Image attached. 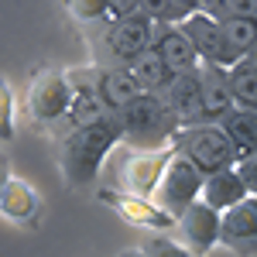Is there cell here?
Masks as SVG:
<instances>
[{
  "mask_svg": "<svg viewBox=\"0 0 257 257\" xmlns=\"http://www.w3.org/2000/svg\"><path fill=\"white\" fill-rule=\"evenodd\" d=\"M123 144L117 113H103L89 123H76L59 131V168L69 189H89L99 178L110 151Z\"/></svg>",
  "mask_w": 257,
  "mask_h": 257,
  "instance_id": "6da1fadb",
  "label": "cell"
},
{
  "mask_svg": "<svg viewBox=\"0 0 257 257\" xmlns=\"http://www.w3.org/2000/svg\"><path fill=\"white\" fill-rule=\"evenodd\" d=\"M117 120H120V134L127 141V148H165L172 131L178 127V117L165 103V96L161 93H144V89L120 106Z\"/></svg>",
  "mask_w": 257,
  "mask_h": 257,
  "instance_id": "7a4b0ae2",
  "label": "cell"
},
{
  "mask_svg": "<svg viewBox=\"0 0 257 257\" xmlns=\"http://www.w3.org/2000/svg\"><path fill=\"white\" fill-rule=\"evenodd\" d=\"M72 106V79L69 69L41 65L24 89V117L38 131H65Z\"/></svg>",
  "mask_w": 257,
  "mask_h": 257,
  "instance_id": "3957f363",
  "label": "cell"
},
{
  "mask_svg": "<svg viewBox=\"0 0 257 257\" xmlns=\"http://www.w3.org/2000/svg\"><path fill=\"white\" fill-rule=\"evenodd\" d=\"M168 144L182 151L185 158H192L202 172H216L237 161V148L233 141L223 134L216 120H196V123H178L172 131Z\"/></svg>",
  "mask_w": 257,
  "mask_h": 257,
  "instance_id": "277c9868",
  "label": "cell"
},
{
  "mask_svg": "<svg viewBox=\"0 0 257 257\" xmlns=\"http://www.w3.org/2000/svg\"><path fill=\"white\" fill-rule=\"evenodd\" d=\"M202 168H199L192 158H185L182 151L172 148V158L165 165V172H161V182L158 189H155V202H158L161 209H168L172 216H178L189 202H196L199 199V189H202Z\"/></svg>",
  "mask_w": 257,
  "mask_h": 257,
  "instance_id": "5b68a950",
  "label": "cell"
},
{
  "mask_svg": "<svg viewBox=\"0 0 257 257\" xmlns=\"http://www.w3.org/2000/svg\"><path fill=\"white\" fill-rule=\"evenodd\" d=\"M155 31H158V24L151 18H144L141 11H131V14H120L103 24V48L117 65H127L134 55L151 48Z\"/></svg>",
  "mask_w": 257,
  "mask_h": 257,
  "instance_id": "8992f818",
  "label": "cell"
},
{
  "mask_svg": "<svg viewBox=\"0 0 257 257\" xmlns=\"http://www.w3.org/2000/svg\"><path fill=\"white\" fill-rule=\"evenodd\" d=\"M168 158H172V144H165V148H131L127 158L120 161V189L151 199Z\"/></svg>",
  "mask_w": 257,
  "mask_h": 257,
  "instance_id": "52a82bcc",
  "label": "cell"
},
{
  "mask_svg": "<svg viewBox=\"0 0 257 257\" xmlns=\"http://www.w3.org/2000/svg\"><path fill=\"white\" fill-rule=\"evenodd\" d=\"M96 199L103 206H110L120 219H127L131 226H141V230H172L175 226V216L148 196H134L127 189H99Z\"/></svg>",
  "mask_w": 257,
  "mask_h": 257,
  "instance_id": "ba28073f",
  "label": "cell"
},
{
  "mask_svg": "<svg viewBox=\"0 0 257 257\" xmlns=\"http://www.w3.org/2000/svg\"><path fill=\"white\" fill-rule=\"evenodd\" d=\"M172 233H178L182 247L189 254H209L213 247H219V209L206 206L202 199L189 202L175 216Z\"/></svg>",
  "mask_w": 257,
  "mask_h": 257,
  "instance_id": "9c48e42d",
  "label": "cell"
},
{
  "mask_svg": "<svg viewBox=\"0 0 257 257\" xmlns=\"http://www.w3.org/2000/svg\"><path fill=\"white\" fill-rule=\"evenodd\" d=\"M257 240V196H243L233 206L219 209V243L237 250V254H254Z\"/></svg>",
  "mask_w": 257,
  "mask_h": 257,
  "instance_id": "30bf717a",
  "label": "cell"
},
{
  "mask_svg": "<svg viewBox=\"0 0 257 257\" xmlns=\"http://www.w3.org/2000/svg\"><path fill=\"white\" fill-rule=\"evenodd\" d=\"M158 93L172 106L178 123H196V120H202V76H199V69L172 72Z\"/></svg>",
  "mask_w": 257,
  "mask_h": 257,
  "instance_id": "8fae6325",
  "label": "cell"
},
{
  "mask_svg": "<svg viewBox=\"0 0 257 257\" xmlns=\"http://www.w3.org/2000/svg\"><path fill=\"white\" fill-rule=\"evenodd\" d=\"M178 28L185 31V38L192 41L196 55L202 65H230L226 62V48H223V38H219V21L206 11H192L178 21Z\"/></svg>",
  "mask_w": 257,
  "mask_h": 257,
  "instance_id": "7c38bea8",
  "label": "cell"
},
{
  "mask_svg": "<svg viewBox=\"0 0 257 257\" xmlns=\"http://www.w3.org/2000/svg\"><path fill=\"white\" fill-rule=\"evenodd\" d=\"M0 216L18 223V226H38L41 216V196L28 178L7 175L4 189H0Z\"/></svg>",
  "mask_w": 257,
  "mask_h": 257,
  "instance_id": "4fadbf2b",
  "label": "cell"
},
{
  "mask_svg": "<svg viewBox=\"0 0 257 257\" xmlns=\"http://www.w3.org/2000/svg\"><path fill=\"white\" fill-rule=\"evenodd\" d=\"M151 48L158 52V59L165 62L168 72H185V69H199L202 65L196 48H192V41L185 38V31L178 24H158Z\"/></svg>",
  "mask_w": 257,
  "mask_h": 257,
  "instance_id": "5bb4252c",
  "label": "cell"
},
{
  "mask_svg": "<svg viewBox=\"0 0 257 257\" xmlns=\"http://www.w3.org/2000/svg\"><path fill=\"white\" fill-rule=\"evenodd\" d=\"M93 82H96V93L110 113H117L127 99L141 93L138 82L127 72V65H93Z\"/></svg>",
  "mask_w": 257,
  "mask_h": 257,
  "instance_id": "9a60e30c",
  "label": "cell"
},
{
  "mask_svg": "<svg viewBox=\"0 0 257 257\" xmlns=\"http://www.w3.org/2000/svg\"><path fill=\"white\" fill-rule=\"evenodd\" d=\"M243 196H254V192H247V185L240 182V175L233 172V165H226V168H216V172H206V175H202L199 199H202L206 206H213V209H226V206H233V202L243 199Z\"/></svg>",
  "mask_w": 257,
  "mask_h": 257,
  "instance_id": "2e32d148",
  "label": "cell"
},
{
  "mask_svg": "<svg viewBox=\"0 0 257 257\" xmlns=\"http://www.w3.org/2000/svg\"><path fill=\"white\" fill-rule=\"evenodd\" d=\"M223 79H226V89L233 96V106H250L257 110V62L254 52L250 55H240L237 62L223 65Z\"/></svg>",
  "mask_w": 257,
  "mask_h": 257,
  "instance_id": "e0dca14e",
  "label": "cell"
},
{
  "mask_svg": "<svg viewBox=\"0 0 257 257\" xmlns=\"http://www.w3.org/2000/svg\"><path fill=\"white\" fill-rule=\"evenodd\" d=\"M219 38L226 48V62H237L240 55H250L257 45V21L254 18H216Z\"/></svg>",
  "mask_w": 257,
  "mask_h": 257,
  "instance_id": "ac0fdd59",
  "label": "cell"
},
{
  "mask_svg": "<svg viewBox=\"0 0 257 257\" xmlns=\"http://www.w3.org/2000/svg\"><path fill=\"white\" fill-rule=\"evenodd\" d=\"M202 76V120H216L233 106V96L223 79V65H199Z\"/></svg>",
  "mask_w": 257,
  "mask_h": 257,
  "instance_id": "d6986e66",
  "label": "cell"
},
{
  "mask_svg": "<svg viewBox=\"0 0 257 257\" xmlns=\"http://www.w3.org/2000/svg\"><path fill=\"white\" fill-rule=\"evenodd\" d=\"M216 123L223 127V134L233 141L237 155L254 151V134H257V113L250 106H230L226 113H219Z\"/></svg>",
  "mask_w": 257,
  "mask_h": 257,
  "instance_id": "ffe728a7",
  "label": "cell"
},
{
  "mask_svg": "<svg viewBox=\"0 0 257 257\" xmlns=\"http://www.w3.org/2000/svg\"><path fill=\"white\" fill-rule=\"evenodd\" d=\"M127 72H131V79L138 82V89H144V93H158L161 86H165V79L172 76V72L165 69V62L158 59L155 48L134 55V59L127 62Z\"/></svg>",
  "mask_w": 257,
  "mask_h": 257,
  "instance_id": "44dd1931",
  "label": "cell"
},
{
  "mask_svg": "<svg viewBox=\"0 0 257 257\" xmlns=\"http://www.w3.org/2000/svg\"><path fill=\"white\" fill-rule=\"evenodd\" d=\"M138 11L155 24H178L185 14H192L182 0H138Z\"/></svg>",
  "mask_w": 257,
  "mask_h": 257,
  "instance_id": "7402d4cb",
  "label": "cell"
},
{
  "mask_svg": "<svg viewBox=\"0 0 257 257\" xmlns=\"http://www.w3.org/2000/svg\"><path fill=\"white\" fill-rule=\"evenodd\" d=\"M18 138V103L11 82L0 76V144H11Z\"/></svg>",
  "mask_w": 257,
  "mask_h": 257,
  "instance_id": "603a6c76",
  "label": "cell"
},
{
  "mask_svg": "<svg viewBox=\"0 0 257 257\" xmlns=\"http://www.w3.org/2000/svg\"><path fill=\"white\" fill-rule=\"evenodd\" d=\"M65 11L79 24H106L110 21V0H65Z\"/></svg>",
  "mask_w": 257,
  "mask_h": 257,
  "instance_id": "cb8c5ba5",
  "label": "cell"
},
{
  "mask_svg": "<svg viewBox=\"0 0 257 257\" xmlns=\"http://www.w3.org/2000/svg\"><path fill=\"white\" fill-rule=\"evenodd\" d=\"M206 14L213 18H254L257 21V0H206Z\"/></svg>",
  "mask_w": 257,
  "mask_h": 257,
  "instance_id": "d4e9b609",
  "label": "cell"
},
{
  "mask_svg": "<svg viewBox=\"0 0 257 257\" xmlns=\"http://www.w3.org/2000/svg\"><path fill=\"white\" fill-rule=\"evenodd\" d=\"M138 254H189L185 247H182V240L172 237V230H151V237L144 240L138 247Z\"/></svg>",
  "mask_w": 257,
  "mask_h": 257,
  "instance_id": "484cf974",
  "label": "cell"
},
{
  "mask_svg": "<svg viewBox=\"0 0 257 257\" xmlns=\"http://www.w3.org/2000/svg\"><path fill=\"white\" fill-rule=\"evenodd\" d=\"M233 172H237L240 182L247 185V192H254V196H257V158H254V151L237 155V161H233Z\"/></svg>",
  "mask_w": 257,
  "mask_h": 257,
  "instance_id": "4316f807",
  "label": "cell"
},
{
  "mask_svg": "<svg viewBox=\"0 0 257 257\" xmlns=\"http://www.w3.org/2000/svg\"><path fill=\"white\" fill-rule=\"evenodd\" d=\"M131 11H138V0H110V21L120 14H131Z\"/></svg>",
  "mask_w": 257,
  "mask_h": 257,
  "instance_id": "83f0119b",
  "label": "cell"
},
{
  "mask_svg": "<svg viewBox=\"0 0 257 257\" xmlns=\"http://www.w3.org/2000/svg\"><path fill=\"white\" fill-rule=\"evenodd\" d=\"M7 175H11V161H7V155H0V189H4Z\"/></svg>",
  "mask_w": 257,
  "mask_h": 257,
  "instance_id": "f1b7e54d",
  "label": "cell"
},
{
  "mask_svg": "<svg viewBox=\"0 0 257 257\" xmlns=\"http://www.w3.org/2000/svg\"><path fill=\"white\" fill-rule=\"evenodd\" d=\"M182 4H185L189 11H202V4H206V0H182Z\"/></svg>",
  "mask_w": 257,
  "mask_h": 257,
  "instance_id": "f546056e",
  "label": "cell"
}]
</instances>
